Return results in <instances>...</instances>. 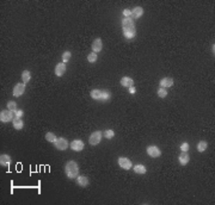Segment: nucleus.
I'll return each mask as SVG.
<instances>
[{"label":"nucleus","mask_w":215,"mask_h":205,"mask_svg":"<svg viewBox=\"0 0 215 205\" xmlns=\"http://www.w3.org/2000/svg\"><path fill=\"white\" fill-rule=\"evenodd\" d=\"M122 29L125 38L131 39L135 37L136 35V29L134 25V20L131 19V17H124L122 20Z\"/></svg>","instance_id":"f257e3e1"},{"label":"nucleus","mask_w":215,"mask_h":205,"mask_svg":"<svg viewBox=\"0 0 215 205\" xmlns=\"http://www.w3.org/2000/svg\"><path fill=\"white\" fill-rule=\"evenodd\" d=\"M65 173L69 179H77L79 175V166L75 161H68L65 166Z\"/></svg>","instance_id":"f03ea898"},{"label":"nucleus","mask_w":215,"mask_h":205,"mask_svg":"<svg viewBox=\"0 0 215 205\" xmlns=\"http://www.w3.org/2000/svg\"><path fill=\"white\" fill-rule=\"evenodd\" d=\"M13 119V112L10 111V110H2L0 112V121L4 122V123H7V122H11Z\"/></svg>","instance_id":"7ed1b4c3"},{"label":"nucleus","mask_w":215,"mask_h":205,"mask_svg":"<svg viewBox=\"0 0 215 205\" xmlns=\"http://www.w3.org/2000/svg\"><path fill=\"white\" fill-rule=\"evenodd\" d=\"M54 144H55V147L59 149V150H66L67 148H68V142H67V139L66 138H63V137H59V138H56V141L54 142Z\"/></svg>","instance_id":"20e7f679"},{"label":"nucleus","mask_w":215,"mask_h":205,"mask_svg":"<svg viewBox=\"0 0 215 205\" xmlns=\"http://www.w3.org/2000/svg\"><path fill=\"white\" fill-rule=\"evenodd\" d=\"M102 139V133L100 131H93L90 136V139H89V143L91 145H97Z\"/></svg>","instance_id":"39448f33"},{"label":"nucleus","mask_w":215,"mask_h":205,"mask_svg":"<svg viewBox=\"0 0 215 205\" xmlns=\"http://www.w3.org/2000/svg\"><path fill=\"white\" fill-rule=\"evenodd\" d=\"M71 149L74 151H81L84 149V142L81 139H74L71 144H69Z\"/></svg>","instance_id":"423d86ee"},{"label":"nucleus","mask_w":215,"mask_h":205,"mask_svg":"<svg viewBox=\"0 0 215 205\" xmlns=\"http://www.w3.org/2000/svg\"><path fill=\"white\" fill-rule=\"evenodd\" d=\"M147 154L151 156V158H159L161 155V151L160 149L157 147V145H150L147 148Z\"/></svg>","instance_id":"0eeeda50"},{"label":"nucleus","mask_w":215,"mask_h":205,"mask_svg":"<svg viewBox=\"0 0 215 205\" xmlns=\"http://www.w3.org/2000/svg\"><path fill=\"white\" fill-rule=\"evenodd\" d=\"M24 91H25V84L23 82H21V84H17L16 86H14V88H13V96L14 97H21L23 93H24Z\"/></svg>","instance_id":"6e6552de"},{"label":"nucleus","mask_w":215,"mask_h":205,"mask_svg":"<svg viewBox=\"0 0 215 205\" xmlns=\"http://www.w3.org/2000/svg\"><path fill=\"white\" fill-rule=\"evenodd\" d=\"M119 165H120L121 168L127 170V171L131 168V161L128 158H120L119 159Z\"/></svg>","instance_id":"1a4fd4ad"},{"label":"nucleus","mask_w":215,"mask_h":205,"mask_svg":"<svg viewBox=\"0 0 215 205\" xmlns=\"http://www.w3.org/2000/svg\"><path fill=\"white\" fill-rule=\"evenodd\" d=\"M91 48H92L93 53H96V54L99 53V51L103 49V42H102V39H100V38H96L92 42Z\"/></svg>","instance_id":"9d476101"},{"label":"nucleus","mask_w":215,"mask_h":205,"mask_svg":"<svg viewBox=\"0 0 215 205\" xmlns=\"http://www.w3.org/2000/svg\"><path fill=\"white\" fill-rule=\"evenodd\" d=\"M178 160H179V164H181L182 166H185V165H188V162H189V160H190V156H189L188 151H182V153L179 154V158H178Z\"/></svg>","instance_id":"9b49d317"},{"label":"nucleus","mask_w":215,"mask_h":205,"mask_svg":"<svg viewBox=\"0 0 215 205\" xmlns=\"http://www.w3.org/2000/svg\"><path fill=\"white\" fill-rule=\"evenodd\" d=\"M77 182H78L79 186H81V187H86V186L90 184V180H89V178H86V176H84V175H78V178H77Z\"/></svg>","instance_id":"f8f14e48"},{"label":"nucleus","mask_w":215,"mask_h":205,"mask_svg":"<svg viewBox=\"0 0 215 205\" xmlns=\"http://www.w3.org/2000/svg\"><path fill=\"white\" fill-rule=\"evenodd\" d=\"M121 85H122L123 87H131V86H134V80L131 79V78H129V76H124L121 79Z\"/></svg>","instance_id":"ddd939ff"},{"label":"nucleus","mask_w":215,"mask_h":205,"mask_svg":"<svg viewBox=\"0 0 215 205\" xmlns=\"http://www.w3.org/2000/svg\"><path fill=\"white\" fill-rule=\"evenodd\" d=\"M23 127H24V123L22 121V117H14L13 118V128L17 130H21V129H23Z\"/></svg>","instance_id":"4468645a"},{"label":"nucleus","mask_w":215,"mask_h":205,"mask_svg":"<svg viewBox=\"0 0 215 205\" xmlns=\"http://www.w3.org/2000/svg\"><path fill=\"white\" fill-rule=\"evenodd\" d=\"M142 14H144V10L140 6H136L131 10V17H134V18H140Z\"/></svg>","instance_id":"2eb2a0df"},{"label":"nucleus","mask_w":215,"mask_h":205,"mask_svg":"<svg viewBox=\"0 0 215 205\" xmlns=\"http://www.w3.org/2000/svg\"><path fill=\"white\" fill-rule=\"evenodd\" d=\"M172 85H173V79L172 78H165V79H161V81H160V87H164V88L171 87Z\"/></svg>","instance_id":"dca6fc26"},{"label":"nucleus","mask_w":215,"mask_h":205,"mask_svg":"<svg viewBox=\"0 0 215 205\" xmlns=\"http://www.w3.org/2000/svg\"><path fill=\"white\" fill-rule=\"evenodd\" d=\"M65 72H66V65H65V63L56 65V67H55V74H56L58 76H62V75L65 74Z\"/></svg>","instance_id":"f3484780"},{"label":"nucleus","mask_w":215,"mask_h":205,"mask_svg":"<svg viewBox=\"0 0 215 205\" xmlns=\"http://www.w3.org/2000/svg\"><path fill=\"white\" fill-rule=\"evenodd\" d=\"M10 162H11V158H10V155H7V154H2V155L0 156V164H1V166H8Z\"/></svg>","instance_id":"a211bd4d"},{"label":"nucleus","mask_w":215,"mask_h":205,"mask_svg":"<svg viewBox=\"0 0 215 205\" xmlns=\"http://www.w3.org/2000/svg\"><path fill=\"white\" fill-rule=\"evenodd\" d=\"M207 147H208L207 141H200L198 144H197V150H198L200 153H203V151L207 149Z\"/></svg>","instance_id":"6ab92c4d"},{"label":"nucleus","mask_w":215,"mask_h":205,"mask_svg":"<svg viewBox=\"0 0 215 205\" xmlns=\"http://www.w3.org/2000/svg\"><path fill=\"white\" fill-rule=\"evenodd\" d=\"M90 96H91V98L93 99H102V91H99V90H92L91 91V93H90Z\"/></svg>","instance_id":"aec40b11"},{"label":"nucleus","mask_w":215,"mask_h":205,"mask_svg":"<svg viewBox=\"0 0 215 205\" xmlns=\"http://www.w3.org/2000/svg\"><path fill=\"white\" fill-rule=\"evenodd\" d=\"M22 79H23V82H24V84L29 82L31 79V73L29 70H24V72L22 73Z\"/></svg>","instance_id":"412c9836"},{"label":"nucleus","mask_w":215,"mask_h":205,"mask_svg":"<svg viewBox=\"0 0 215 205\" xmlns=\"http://www.w3.org/2000/svg\"><path fill=\"white\" fill-rule=\"evenodd\" d=\"M134 171L135 173H138V174H145L147 170H146V167L144 166V165H136L135 167H134Z\"/></svg>","instance_id":"4be33fe9"},{"label":"nucleus","mask_w":215,"mask_h":205,"mask_svg":"<svg viewBox=\"0 0 215 205\" xmlns=\"http://www.w3.org/2000/svg\"><path fill=\"white\" fill-rule=\"evenodd\" d=\"M7 109L12 112H16L17 111V102H7Z\"/></svg>","instance_id":"5701e85b"},{"label":"nucleus","mask_w":215,"mask_h":205,"mask_svg":"<svg viewBox=\"0 0 215 205\" xmlns=\"http://www.w3.org/2000/svg\"><path fill=\"white\" fill-rule=\"evenodd\" d=\"M46 139H47L48 142H55V141H56V136H55V134H53V133H47V134H46Z\"/></svg>","instance_id":"b1692460"},{"label":"nucleus","mask_w":215,"mask_h":205,"mask_svg":"<svg viewBox=\"0 0 215 205\" xmlns=\"http://www.w3.org/2000/svg\"><path fill=\"white\" fill-rule=\"evenodd\" d=\"M158 96H159L160 98H165V97L167 96V91H166L164 87H160V88L158 90Z\"/></svg>","instance_id":"393cba45"},{"label":"nucleus","mask_w":215,"mask_h":205,"mask_svg":"<svg viewBox=\"0 0 215 205\" xmlns=\"http://www.w3.org/2000/svg\"><path fill=\"white\" fill-rule=\"evenodd\" d=\"M87 60H89V62H91V63L96 62V61H97V54H96V53H90V54L87 55Z\"/></svg>","instance_id":"a878e982"},{"label":"nucleus","mask_w":215,"mask_h":205,"mask_svg":"<svg viewBox=\"0 0 215 205\" xmlns=\"http://www.w3.org/2000/svg\"><path fill=\"white\" fill-rule=\"evenodd\" d=\"M104 136L106 137V138H112V137L115 136V131H114V130H111V129L105 130V131H104Z\"/></svg>","instance_id":"bb28decb"},{"label":"nucleus","mask_w":215,"mask_h":205,"mask_svg":"<svg viewBox=\"0 0 215 205\" xmlns=\"http://www.w3.org/2000/svg\"><path fill=\"white\" fill-rule=\"evenodd\" d=\"M69 59H71V53H69V51H65L63 55H62V61H63V62H67Z\"/></svg>","instance_id":"cd10ccee"},{"label":"nucleus","mask_w":215,"mask_h":205,"mask_svg":"<svg viewBox=\"0 0 215 205\" xmlns=\"http://www.w3.org/2000/svg\"><path fill=\"white\" fill-rule=\"evenodd\" d=\"M110 98V92L109 91H102V100H106Z\"/></svg>","instance_id":"c85d7f7f"},{"label":"nucleus","mask_w":215,"mask_h":205,"mask_svg":"<svg viewBox=\"0 0 215 205\" xmlns=\"http://www.w3.org/2000/svg\"><path fill=\"white\" fill-rule=\"evenodd\" d=\"M181 149H182V151H188V150H189V144H188L186 142H184V143L181 145Z\"/></svg>","instance_id":"c756f323"},{"label":"nucleus","mask_w":215,"mask_h":205,"mask_svg":"<svg viewBox=\"0 0 215 205\" xmlns=\"http://www.w3.org/2000/svg\"><path fill=\"white\" fill-rule=\"evenodd\" d=\"M123 14H124L125 17H129V16H131V11H130V10H124V11H123Z\"/></svg>","instance_id":"7c9ffc66"},{"label":"nucleus","mask_w":215,"mask_h":205,"mask_svg":"<svg viewBox=\"0 0 215 205\" xmlns=\"http://www.w3.org/2000/svg\"><path fill=\"white\" fill-rule=\"evenodd\" d=\"M23 115H24V112H23L22 110H17V111H16V117H22Z\"/></svg>","instance_id":"2f4dec72"},{"label":"nucleus","mask_w":215,"mask_h":205,"mask_svg":"<svg viewBox=\"0 0 215 205\" xmlns=\"http://www.w3.org/2000/svg\"><path fill=\"white\" fill-rule=\"evenodd\" d=\"M129 92H130L131 94H134V93L136 92V90H135V87H134V86H131V87H129Z\"/></svg>","instance_id":"473e14b6"}]
</instances>
